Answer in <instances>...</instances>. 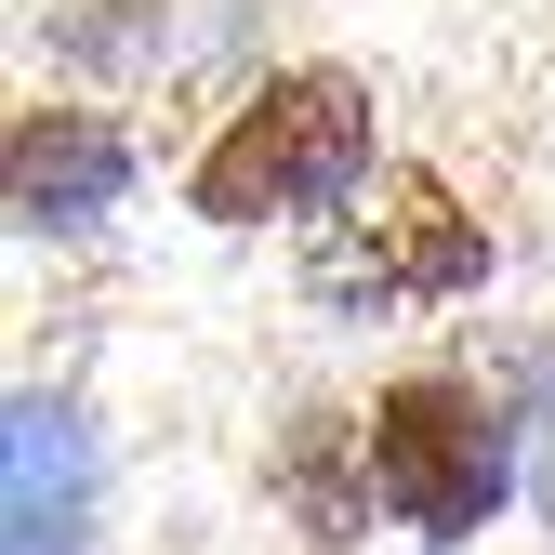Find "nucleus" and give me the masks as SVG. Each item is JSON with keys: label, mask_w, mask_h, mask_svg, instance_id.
Segmentation results:
<instances>
[{"label": "nucleus", "mask_w": 555, "mask_h": 555, "mask_svg": "<svg viewBox=\"0 0 555 555\" xmlns=\"http://www.w3.org/2000/svg\"><path fill=\"white\" fill-rule=\"evenodd\" d=\"M371 424V490H384V529H410L424 555H463L490 542L529 490V424L516 397L476 371V358H410L358 397Z\"/></svg>", "instance_id": "f03ea898"}, {"label": "nucleus", "mask_w": 555, "mask_h": 555, "mask_svg": "<svg viewBox=\"0 0 555 555\" xmlns=\"http://www.w3.org/2000/svg\"><path fill=\"white\" fill-rule=\"evenodd\" d=\"M371 172H384V93H371V66L292 53V66H251V80L212 106V132L185 146V212L212 238L331 225L344 198H371Z\"/></svg>", "instance_id": "f257e3e1"}, {"label": "nucleus", "mask_w": 555, "mask_h": 555, "mask_svg": "<svg viewBox=\"0 0 555 555\" xmlns=\"http://www.w3.org/2000/svg\"><path fill=\"white\" fill-rule=\"evenodd\" d=\"M132 185H146V132H132L119 106L27 93L14 132H0V198H14V238H93Z\"/></svg>", "instance_id": "20e7f679"}, {"label": "nucleus", "mask_w": 555, "mask_h": 555, "mask_svg": "<svg viewBox=\"0 0 555 555\" xmlns=\"http://www.w3.org/2000/svg\"><path fill=\"white\" fill-rule=\"evenodd\" d=\"M529 516H542V542H555V437L529 450Z\"/></svg>", "instance_id": "0eeeda50"}, {"label": "nucleus", "mask_w": 555, "mask_h": 555, "mask_svg": "<svg viewBox=\"0 0 555 555\" xmlns=\"http://www.w3.org/2000/svg\"><path fill=\"white\" fill-rule=\"evenodd\" d=\"M264 490H278V516H292L318 555H358L371 516H384V490H371V424H358V410H292V424L264 437Z\"/></svg>", "instance_id": "423d86ee"}, {"label": "nucleus", "mask_w": 555, "mask_h": 555, "mask_svg": "<svg viewBox=\"0 0 555 555\" xmlns=\"http://www.w3.org/2000/svg\"><path fill=\"white\" fill-rule=\"evenodd\" d=\"M0 555H106V424L66 384L0 410Z\"/></svg>", "instance_id": "39448f33"}, {"label": "nucleus", "mask_w": 555, "mask_h": 555, "mask_svg": "<svg viewBox=\"0 0 555 555\" xmlns=\"http://www.w3.org/2000/svg\"><path fill=\"white\" fill-rule=\"evenodd\" d=\"M344 225H358V238H331V251H318V292H331V305H358V318L463 305V292H490V264H503L490 212H476L450 172H424V159H397L384 198H371V212H344Z\"/></svg>", "instance_id": "7ed1b4c3"}]
</instances>
